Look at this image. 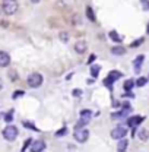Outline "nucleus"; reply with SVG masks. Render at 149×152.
Instances as JSON below:
<instances>
[{"label":"nucleus","mask_w":149,"mask_h":152,"mask_svg":"<svg viewBox=\"0 0 149 152\" xmlns=\"http://www.w3.org/2000/svg\"><path fill=\"white\" fill-rule=\"evenodd\" d=\"M1 7H3V12L6 15H13V13L18 12L19 4L16 0H4L3 4H1Z\"/></svg>","instance_id":"nucleus-1"},{"label":"nucleus","mask_w":149,"mask_h":152,"mask_svg":"<svg viewBox=\"0 0 149 152\" xmlns=\"http://www.w3.org/2000/svg\"><path fill=\"white\" fill-rule=\"evenodd\" d=\"M16 136H18V129H16L15 126L9 124V126H6V127L3 129V137H4L6 140L13 142V140L16 139Z\"/></svg>","instance_id":"nucleus-2"},{"label":"nucleus","mask_w":149,"mask_h":152,"mask_svg":"<svg viewBox=\"0 0 149 152\" xmlns=\"http://www.w3.org/2000/svg\"><path fill=\"white\" fill-rule=\"evenodd\" d=\"M88 136H89V132H88L86 129H83V127H77V129L74 130V139H76L79 143L86 142V140H88Z\"/></svg>","instance_id":"nucleus-3"},{"label":"nucleus","mask_w":149,"mask_h":152,"mask_svg":"<svg viewBox=\"0 0 149 152\" xmlns=\"http://www.w3.org/2000/svg\"><path fill=\"white\" fill-rule=\"evenodd\" d=\"M41 83H42V76L39 73H31L28 76V85L31 88H38L41 86Z\"/></svg>","instance_id":"nucleus-4"},{"label":"nucleus","mask_w":149,"mask_h":152,"mask_svg":"<svg viewBox=\"0 0 149 152\" xmlns=\"http://www.w3.org/2000/svg\"><path fill=\"white\" fill-rule=\"evenodd\" d=\"M126 134H127V129L123 127V126H117L111 130L112 139H121V137H126Z\"/></svg>","instance_id":"nucleus-5"},{"label":"nucleus","mask_w":149,"mask_h":152,"mask_svg":"<svg viewBox=\"0 0 149 152\" xmlns=\"http://www.w3.org/2000/svg\"><path fill=\"white\" fill-rule=\"evenodd\" d=\"M45 142L44 140H35V142H31V151L32 152H42L45 151Z\"/></svg>","instance_id":"nucleus-6"},{"label":"nucleus","mask_w":149,"mask_h":152,"mask_svg":"<svg viewBox=\"0 0 149 152\" xmlns=\"http://www.w3.org/2000/svg\"><path fill=\"white\" fill-rule=\"evenodd\" d=\"M121 76H123V75H121L120 72H117V70H114V72H110V75H108V77H107L105 80H104V83H105L107 86H111L112 82H115V80H117L118 77H121Z\"/></svg>","instance_id":"nucleus-7"},{"label":"nucleus","mask_w":149,"mask_h":152,"mask_svg":"<svg viewBox=\"0 0 149 152\" xmlns=\"http://www.w3.org/2000/svg\"><path fill=\"white\" fill-rule=\"evenodd\" d=\"M10 64V56L6 51H0V67H7Z\"/></svg>","instance_id":"nucleus-8"},{"label":"nucleus","mask_w":149,"mask_h":152,"mask_svg":"<svg viewBox=\"0 0 149 152\" xmlns=\"http://www.w3.org/2000/svg\"><path fill=\"white\" fill-rule=\"evenodd\" d=\"M143 121V117H140V115H131L127 118V124L130 126V127H136L137 124H140Z\"/></svg>","instance_id":"nucleus-9"},{"label":"nucleus","mask_w":149,"mask_h":152,"mask_svg":"<svg viewBox=\"0 0 149 152\" xmlns=\"http://www.w3.org/2000/svg\"><path fill=\"white\" fill-rule=\"evenodd\" d=\"M74 50H76V53H79V54L85 53V51H86V42H85V41H77V42L74 44Z\"/></svg>","instance_id":"nucleus-10"},{"label":"nucleus","mask_w":149,"mask_h":152,"mask_svg":"<svg viewBox=\"0 0 149 152\" xmlns=\"http://www.w3.org/2000/svg\"><path fill=\"white\" fill-rule=\"evenodd\" d=\"M120 142H118V145H117V151L123 152L127 149V146H129V140L126 139V137H121V139H118Z\"/></svg>","instance_id":"nucleus-11"},{"label":"nucleus","mask_w":149,"mask_h":152,"mask_svg":"<svg viewBox=\"0 0 149 152\" xmlns=\"http://www.w3.org/2000/svg\"><path fill=\"white\" fill-rule=\"evenodd\" d=\"M130 113V107L126 110H121V111H117V113H112V118H124V117H127Z\"/></svg>","instance_id":"nucleus-12"},{"label":"nucleus","mask_w":149,"mask_h":152,"mask_svg":"<svg viewBox=\"0 0 149 152\" xmlns=\"http://www.w3.org/2000/svg\"><path fill=\"white\" fill-rule=\"evenodd\" d=\"M111 53L114 56H123V54L126 53V48L121 47V45H117V47H112L111 48Z\"/></svg>","instance_id":"nucleus-13"},{"label":"nucleus","mask_w":149,"mask_h":152,"mask_svg":"<svg viewBox=\"0 0 149 152\" xmlns=\"http://www.w3.org/2000/svg\"><path fill=\"white\" fill-rule=\"evenodd\" d=\"M142 61H143V56H139L136 60H134V72H136V73H139V72H140Z\"/></svg>","instance_id":"nucleus-14"},{"label":"nucleus","mask_w":149,"mask_h":152,"mask_svg":"<svg viewBox=\"0 0 149 152\" xmlns=\"http://www.w3.org/2000/svg\"><path fill=\"white\" fill-rule=\"evenodd\" d=\"M99 66L98 64H91V75L92 77H98V73H99Z\"/></svg>","instance_id":"nucleus-15"},{"label":"nucleus","mask_w":149,"mask_h":152,"mask_svg":"<svg viewBox=\"0 0 149 152\" xmlns=\"http://www.w3.org/2000/svg\"><path fill=\"white\" fill-rule=\"evenodd\" d=\"M89 121H91V118H83V117H80V120H79L77 124H76V129H77V127H85Z\"/></svg>","instance_id":"nucleus-16"},{"label":"nucleus","mask_w":149,"mask_h":152,"mask_svg":"<svg viewBox=\"0 0 149 152\" xmlns=\"http://www.w3.org/2000/svg\"><path fill=\"white\" fill-rule=\"evenodd\" d=\"M108 35H110V38H111L112 41H115V42H121V37L117 34V31H111Z\"/></svg>","instance_id":"nucleus-17"},{"label":"nucleus","mask_w":149,"mask_h":152,"mask_svg":"<svg viewBox=\"0 0 149 152\" xmlns=\"http://www.w3.org/2000/svg\"><path fill=\"white\" fill-rule=\"evenodd\" d=\"M86 16L91 19L92 22H95V20H96V19H95V15H93V10H92V7H91V6H88V7H86Z\"/></svg>","instance_id":"nucleus-18"},{"label":"nucleus","mask_w":149,"mask_h":152,"mask_svg":"<svg viewBox=\"0 0 149 152\" xmlns=\"http://www.w3.org/2000/svg\"><path fill=\"white\" fill-rule=\"evenodd\" d=\"M133 86H134V82H133V80H130V79L124 82V89H126L127 92H129V91H131V89H133Z\"/></svg>","instance_id":"nucleus-19"},{"label":"nucleus","mask_w":149,"mask_h":152,"mask_svg":"<svg viewBox=\"0 0 149 152\" xmlns=\"http://www.w3.org/2000/svg\"><path fill=\"white\" fill-rule=\"evenodd\" d=\"M146 82H148V77H139L136 82H134V85H137V86H143V85H146Z\"/></svg>","instance_id":"nucleus-20"},{"label":"nucleus","mask_w":149,"mask_h":152,"mask_svg":"<svg viewBox=\"0 0 149 152\" xmlns=\"http://www.w3.org/2000/svg\"><path fill=\"white\" fill-rule=\"evenodd\" d=\"M80 117H83V118H91V117H92V111H91V110H82V111H80Z\"/></svg>","instance_id":"nucleus-21"},{"label":"nucleus","mask_w":149,"mask_h":152,"mask_svg":"<svg viewBox=\"0 0 149 152\" xmlns=\"http://www.w3.org/2000/svg\"><path fill=\"white\" fill-rule=\"evenodd\" d=\"M139 137H140L142 140H148V130L142 129V130L139 132Z\"/></svg>","instance_id":"nucleus-22"},{"label":"nucleus","mask_w":149,"mask_h":152,"mask_svg":"<svg viewBox=\"0 0 149 152\" xmlns=\"http://www.w3.org/2000/svg\"><path fill=\"white\" fill-rule=\"evenodd\" d=\"M4 120H6L7 123H12V120H13V110H10L9 113L4 115Z\"/></svg>","instance_id":"nucleus-23"},{"label":"nucleus","mask_w":149,"mask_h":152,"mask_svg":"<svg viewBox=\"0 0 149 152\" xmlns=\"http://www.w3.org/2000/svg\"><path fill=\"white\" fill-rule=\"evenodd\" d=\"M60 39H61V42H67L69 41V34L67 32H60Z\"/></svg>","instance_id":"nucleus-24"},{"label":"nucleus","mask_w":149,"mask_h":152,"mask_svg":"<svg viewBox=\"0 0 149 152\" xmlns=\"http://www.w3.org/2000/svg\"><path fill=\"white\" fill-rule=\"evenodd\" d=\"M67 133V127H63V129H60L58 132H56V136L57 137H61V136H64Z\"/></svg>","instance_id":"nucleus-25"},{"label":"nucleus","mask_w":149,"mask_h":152,"mask_svg":"<svg viewBox=\"0 0 149 152\" xmlns=\"http://www.w3.org/2000/svg\"><path fill=\"white\" fill-rule=\"evenodd\" d=\"M140 3H142V9H143L145 12H148L149 10V1L148 0H140Z\"/></svg>","instance_id":"nucleus-26"},{"label":"nucleus","mask_w":149,"mask_h":152,"mask_svg":"<svg viewBox=\"0 0 149 152\" xmlns=\"http://www.w3.org/2000/svg\"><path fill=\"white\" fill-rule=\"evenodd\" d=\"M143 41H145L143 38H139V39H136L134 42H131V44H130V47H137V45H140V44H142Z\"/></svg>","instance_id":"nucleus-27"},{"label":"nucleus","mask_w":149,"mask_h":152,"mask_svg":"<svg viewBox=\"0 0 149 152\" xmlns=\"http://www.w3.org/2000/svg\"><path fill=\"white\" fill-rule=\"evenodd\" d=\"M23 124H25V127H28V129H32V130H35V132H38V129L35 127V126H34V124H32V123H29V121H25Z\"/></svg>","instance_id":"nucleus-28"},{"label":"nucleus","mask_w":149,"mask_h":152,"mask_svg":"<svg viewBox=\"0 0 149 152\" xmlns=\"http://www.w3.org/2000/svg\"><path fill=\"white\" fill-rule=\"evenodd\" d=\"M23 94H25L23 91H18V92H15V94H13V99H16V98H19V96H23Z\"/></svg>","instance_id":"nucleus-29"},{"label":"nucleus","mask_w":149,"mask_h":152,"mask_svg":"<svg viewBox=\"0 0 149 152\" xmlns=\"http://www.w3.org/2000/svg\"><path fill=\"white\" fill-rule=\"evenodd\" d=\"M82 95V91L80 89H74L73 91V96H80Z\"/></svg>","instance_id":"nucleus-30"},{"label":"nucleus","mask_w":149,"mask_h":152,"mask_svg":"<svg viewBox=\"0 0 149 152\" xmlns=\"http://www.w3.org/2000/svg\"><path fill=\"white\" fill-rule=\"evenodd\" d=\"M29 143H31V139H28V140L25 142V146H23V151H25V149H26V148L29 146Z\"/></svg>","instance_id":"nucleus-31"},{"label":"nucleus","mask_w":149,"mask_h":152,"mask_svg":"<svg viewBox=\"0 0 149 152\" xmlns=\"http://www.w3.org/2000/svg\"><path fill=\"white\" fill-rule=\"evenodd\" d=\"M95 58H96V56H91V57H89V60H88V63L91 64V63H92V61L95 60Z\"/></svg>","instance_id":"nucleus-32"},{"label":"nucleus","mask_w":149,"mask_h":152,"mask_svg":"<svg viewBox=\"0 0 149 152\" xmlns=\"http://www.w3.org/2000/svg\"><path fill=\"white\" fill-rule=\"evenodd\" d=\"M120 105V102L118 101H115V102H112V107H118Z\"/></svg>","instance_id":"nucleus-33"},{"label":"nucleus","mask_w":149,"mask_h":152,"mask_svg":"<svg viewBox=\"0 0 149 152\" xmlns=\"http://www.w3.org/2000/svg\"><path fill=\"white\" fill-rule=\"evenodd\" d=\"M1 89H3V80L0 79V91H1Z\"/></svg>","instance_id":"nucleus-34"},{"label":"nucleus","mask_w":149,"mask_h":152,"mask_svg":"<svg viewBox=\"0 0 149 152\" xmlns=\"http://www.w3.org/2000/svg\"><path fill=\"white\" fill-rule=\"evenodd\" d=\"M31 1H32V3H39L41 0H31Z\"/></svg>","instance_id":"nucleus-35"},{"label":"nucleus","mask_w":149,"mask_h":152,"mask_svg":"<svg viewBox=\"0 0 149 152\" xmlns=\"http://www.w3.org/2000/svg\"><path fill=\"white\" fill-rule=\"evenodd\" d=\"M0 118H1V114H0Z\"/></svg>","instance_id":"nucleus-36"}]
</instances>
